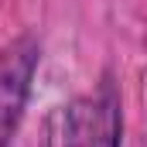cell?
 I'll return each instance as SVG.
<instances>
[{"label": "cell", "mask_w": 147, "mask_h": 147, "mask_svg": "<svg viewBox=\"0 0 147 147\" xmlns=\"http://www.w3.org/2000/svg\"><path fill=\"white\" fill-rule=\"evenodd\" d=\"M120 144V106L110 86L82 96L69 110L65 147H116Z\"/></svg>", "instance_id": "6da1fadb"}, {"label": "cell", "mask_w": 147, "mask_h": 147, "mask_svg": "<svg viewBox=\"0 0 147 147\" xmlns=\"http://www.w3.org/2000/svg\"><path fill=\"white\" fill-rule=\"evenodd\" d=\"M31 65H34V55H31L28 45H17L14 51H7L0 58V144L14 130V120L21 113V99H24V89H28Z\"/></svg>", "instance_id": "7a4b0ae2"}]
</instances>
